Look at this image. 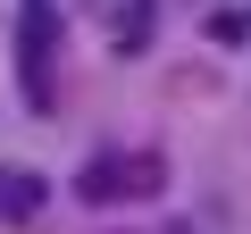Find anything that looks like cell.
Returning <instances> with one entry per match:
<instances>
[{"label":"cell","instance_id":"1","mask_svg":"<svg viewBox=\"0 0 251 234\" xmlns=\"http://www.w3.org/2000/svg\"><path fill=\"white\" fill-rule=\"evenodd\" d=\"M159 176H168V167H159L151 151H100V159L75 176V192H84V201H134V192H159Z\"/></svg>","mask_w":251,"mask_h":234},{"label":"cell","instance_id":"2","mask_svg":"<svg viewBox=\"0 0 251 234\" xmlns=\"http://www.w3.org/2000/svg\"><path fill=\"white\" fill-rule=\"evenodd\" d=\"M42 192H50V184H42L34 167H0V226H25V217L42 209Z\"/></svg>","mask_w":251,"mask_h":234}]
</instances>
